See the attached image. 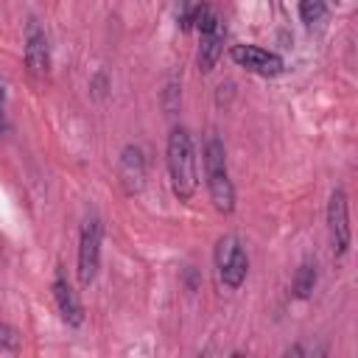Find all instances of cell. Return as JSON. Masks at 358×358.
Instances as JSON below:
<instances>
[{
  "mask_svg": "<svg viewBox=\"0 0 358 358\" xmlns=\"http://www.w3.org/2000/svg\"><path fill=\"white\" fill-rule=\"evenodd\" d=\"M165 162L171 176V190L179 201H190L199 187V162H196V145L185 126H173L165 143Z\"/></svg>",
  "mask_w": 358,
  "mask_h": 358,
  "instance_id": "cell-1",
  "label": "cell"
},
{
  "mask_svg": "<svg viewBox=\"0 0 358 358\" xmlns=\"http://www.w3.org/2000/svg\"><path fill=\"white\" fill-rule=\"evenodd\" d=\"M201 162H204V179H207V193H210L213 207L218 213H232L235 210V187H232V179H229L224 143L215 134L207 137Z\"/></svg>",
  "mask_w": 358,
  "mask_h": 358,
  "instance_id": "cell-2",
  "label": "cell"
},
{
  "mask_svg": "<svg viewBox=\"0 0 358 358\" xmlns=\"http://www.w3.org/2000/svg\"><path fill=\"white\" fill-rule=\"evenodd\" d=\"M101 243H103V224L98 215H87L78 235V257H76V274L84 288L92 285L98 266H101Z\"/></svg>",
  "mask_w": 358,
  "mask_h": 358,
  "instance_id": "cell-3",
  "label": "cell"
},
{
  "mask_svg": "<svg viewBox=\"0 0 358 358\" xmlns=\"http://www.w3.org/2000/svg\"><path fill=\"white\" fill-rule=\"evenodd\" d=\"M215 268H218V280L227 285V288H241L246 274H249V257H246V249L241 243L238 235H221L218 243H215Z\"/></svg>",
  "mask_w": 358,
  "mask_h": 358,
  "instance_id": "cell-4",
  "label": "cell"
},
{
  "mask_svg": "<svg viewBox=\"0 0 358 358\" xmlns=\"http://www.w3.org/2000/svg\"><path fill=\"white\" fill-rule=\"evenodd\" d=\"M22 56H25V67L34 78H45L50 73V42L36 17H28V22H25Z\"/></svg>",
  "mask_w": 358,
  "mask_h": 358,
  "instance_id": "cell-5",
  "label": "cell"
},
{
  "mask_svg": "<svg viewBox=\"0 0 358 358\" xmlns=\"http://www.w3.org/2000/svg\"><path fill=\"white\" fill-rule=\"evenodd\" d=\"M327 235H330L333 255H336V257L347 255L352 229H350V204H347V193H344L341 187H336V190L330 193V201H327Z\"/></svg>",
  "mask_w": 358,
  "mask_h": 358,
  "instance_id": "cell-6",
  "label": "cell"
},
{
  "mask_svg": "<svg viewBox=\"0 0 358 358\" xmlns=\"http://www.w3.org/2000/svg\"><path fill=\"white\" fill-rule=\"evenodd\" d=\"M229 56H232V62L238 67H243V70H249L255 76L271 78V76H280L285 70V62H282L280 53L266 50V48H257V45H232L229 48Z\"/></svg>",
  "mask_w": 358,
  "mask_h": 358,
  "instance_id": "cell-7",
  "label": "cell"
},
{
  "mask_svg": "<svg viewBox=\"0 0 358 358\" xmlns=\"http://www.w3.org/2000/svg\"><path fill=\"white\" fill-rule=\"evenodd\" d=\"M117 179L129 196H137L145 187V154L140 145L134 143L123 145L120 159H117Z\"/></svg>",
  "mask_w": 358,
  "mask_h": 358,
  "instance_id": "cell-8",
  "label": "cell"
},
{
  "mask_svg": "<svg viewBox=\"0 0 358 358\" xmlns=\"http://www.w3.org/2000/svg\"><path fill=\"white\" fill-rule=\"evenodd\" d=\"M50 291H53V302H56V308H59L62 322H64L67 327H81V324H84V308H81V299H78V294L73 291V285H70V280L64 277L62 268H56V277H53Z\"/></svg>",
  "mask_w": 358,
  "mask_h": 358,
  "instance_id": "cell-9",
  "label": "cell"
},
{
  "mask_svg": "<svg viewBox=\"0 0 358 358\" xmlns=\"http://www.w3.org/2000/svg\"><path fill=\"white\" fill-rule=\"evenodd\" d=\"M199 36H201V42H199L196 62H199V70H201V73H210V70L218 64L221 53H224V42H227V28H224V20L218 17V20H215L210 28H204Z\"/></svg>",
  "mask_w": 358,
  "mask_h": 358,
  "instance_id": "cell-10",
  "label": "cell"
},
{
  "mask_svg": "<svg viewBox=\"0 0 358 358\" xmlns=\"http://www.w3.org/2000/svg\"><path fill=\"white\" fill-rule=\"evenodd\" d=\"M316 288V263H302L294 274V282H291V291L296 299H308Z\"/></svg>",
  "mask_w": 358,
  "mask_h": 358,
  "instance_id": "cell-11",
  "label": "cell"
},
{
  "mask_svg": "<svg viewBox=\"0 0 358 358\" xmlns=\"http://www.w3.org/2000/svg\"><path fill=\"white\" fill-rule=\"evenodd\" d=\"M299 17H302L305 25L322 22V17H324V3H322V0H302V3H299Z\"/></svg>",
  "mask_w": 358,
  "mask_h": 358,
  "instance_id": "cell-12",
  "label": "cell"
},
{
  "mask_svg": "<svg viewBox=\"0 0 358 358\" xmlns=\"http://www.w3.org/2000/svg\"><path fill=\"white\" fill-rule=\"evenodd\" d=\"M196 6H199V0H179L176 22H179L185 31H190V22H193V11H196Z\"/></svg>",
  "mask_w": 358,
  "mask_h": 358,
  "instance_id": "cell-13",
  "label": "cell"
},
{
  "mask_svg": "<svg viewBox=\"0 0 358 358\" xmlns=\"http://www.w3.org/2000/svg\"><path fill=\"white\" fill-rule=\"evenodd\" d=\"M90 95H92L95 101H103V98L109 95V78H106L103 70L92 76V81H90Z\"/></svg>",
  "mask_w": 358,
  "mask_h": 358,
  "instance_id": "cell-14",
  "label": "cell"
},
{
  "mask_svg": "<svg viewBox=\"0 0 358 358\" xmlns=\"http://www.w3.org/2000/svg\"><path fill=\"white\" fill-rule=\"evenodd\" d=\"M20 347V336L11 324H0V350H17Z\"/></svg>",
  "mask_w": 358,
  "mask_h": 358,
  "instance_id": "cell-15",
  "label": "cell"
},
{
  "mask_svg": "<svg viewBox=\"0 0 358 358\" xmlns=\"http://www.w3.org/2000/svg\"><path fill=\"white\" fill-rule=\"evenodd\" d=\"M6 103H8V98H6V81L0 78V131L6 129Z\"/></svg>",
  "mask_w": 358,
  "mask_h": 358,
  "instance_id": "cell-16",
  "label": "cell"
}]
</instances>
